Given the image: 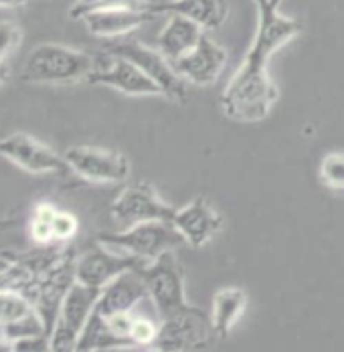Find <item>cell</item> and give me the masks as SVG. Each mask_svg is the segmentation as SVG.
I'll return each instance as SVG.
<instances>
[{"label":"cell","instance_id":"cell-18","mask_svg":"<svg viewBox=\"0 0 344 352\" xmlns=\"http://www.w3.org/2000/svg\"><path fill=\"white\" fill-rule=\"evenodd\" d=\"M154 14H182L195 21L203 31H217L229 16L227 0H172V2H148Z\"/></svg>","mask_w":344,"mask_h":352},{"label":"cell","instance_id":"cell-26","mask_svg":"<svg viewBox=\"0 0 344 352\" xmlns=\"http://www.w3.org/2000/svg\"><path fill=\"white\" fill-rule=\"evenodd\" d=\"M79 229V221L73 212L57 211L55 219H53V235L55 241H69L71 237H75Z\"/></svg>","mask_w":344,"mask_h":352},{"label":"cell","instance_id":"cell-24","mask_svg":"<svg viewBox=\"0 0 344 352\" xmlns=\"http://www.w3.org/2000/svg\"><path fill=\"white\" fill-rule=\"evenodd\" d=\"M158 332H160V320L154 322L146 316H134L132 330H130V340L134 346H154Z\"/></svg>","mask_w":344,"mask_h":352},{"label":"cell","instance_id":"cell-1","mask_svg":"<svg viewBox=\"0 0 344 352\" xmlns=\"http://www.w3.org/2000/svg\"><path fill=\"white\" fill-rule=\"evenodd\" d=\"M96 65V57L67 45L43 43L29 53L21 79L33 85H69L85 81Z\"/></svg>","mask_w":344,"mask_h":352},{"label":"cell","instance_id":"cell-32","mask_svg":"<svg viewBox=\"0 0 344 352\" xmlns=\"http://www.w3.org/2000/svg\"><path fill=\"white\" fill-rule=\"evenodd\" d=\"M144 2H148V0H144Z\"/></svg>","mask_w":344,"mask_h":352},{"label":"cell","instance_id":"cell-15","mask_svg":"<svg viewBox=\"0 0 344 352\" xmlns=\"http://www.w3.org/2000/svg\"><path fill=\"white\" fill-rule=\"evenodd\" d=\"M172 65L184 81L199 87H206L217 83L219 77L223 75L227 65V51L211 36L203 35L199 45L191 53H186Z\"/></svg>","mask_w":344,"mask_h":352},{"label":"cell","instance_id":"cell-20","mask_svg":"<svg viewBox=\"0 0 344 352\" xmlns=\"http://www.w3.org/2000/svg\"><path fill=\"white\" fill-rule=\"evenodd\" d=\"M247 308V294L241 287H223L213 298V328L217 338H227Z\"/></svg>","mask_w":344,"mask_h":352},{"label":"cell","instance_id":"cell-22","mask_svg":"<svg viewBox=\"0 0 344 352\" xmlns=\"http://www.w3.org/2000/svg\"><path fill=\"white\" fill-rule=\"evenodd\" d=\"M318 176H320V182L328 190L344 195V150L343 152H328L320 160Z\"/></svg>","mask_w":344,"mask_h":352},{"label":"cell","instance_id":"cell-8","mask_svg":"<svg viewBox=\"0 0 344 352\" xmlns=\"http://www.w3.org/2000/svg\"><path fill=\"white\" fill-rule=\"evenodd\" d=\"M213 320L205 310L189 304L176 314L160 320V332L154 342L156 351L184 352L206 349L215 340Z\"/></svg>","mask_w":344,"mask_h":352},{"label":"cell","instance_id":"cell-2","mask_svg":"<svg viewBox=\"0 0 344 352\" xmlns=\"http://www.w3.org/2000/svg\"><path fill=\"white\" fill-rule=\"evenodd\" d=\"M279 98L270 71H247L239 67L221 96L223 113L241 124H255L270 116Z\"/></svg>","mask_w":344,"mask_h":352},{"label":"cell","instance_id":"cell-19","mask_svg":"<svg viewBox=\"0 0 344 352\" xmlns=\"http://www.w3.org/2000/svg\"><path fill=\"white\" fill-rule=\"evenodd\" d=\"M203 35V29L195 21L182 14H169V23L158 35V51L171 63H174L186 53H191L199 45Z\"/></svg>","mask_w":344,"mask_h":352},{"label":"cell","instance_id":"cell-7","mask_svg":"<svg viewBox=\"0 0 344 352\" xmlns=\"http://www.w3.org/2000/svg\"><path fill=\"white\" fill-rule=\"evenodd\" d=\"M103 51L130 59L136 67H140L160 87V91L166 100H171L174 104H184V100H186L184 79L176 73L174 65L158 49H150L140 41L122 36V38H111V43H107L103 47Z\"/></svg>","mask_w":344,"mask_h":352},{"label":"cell","instance_id":"cell-17","mask_svg":"<svg viewBox=\"0 0 344 352\" xmlns=\"http://www.w3.org/2000/svg\"><path fill=\"white\" fill-rule=\"evenodd\" d=\"M150 298L146 282L140 274V267L128 270L114 278L105 287H102L100 300L96 304V312L100 316H111L118 312H132L142 300Z\"/></svg>","mask_w":344,"mask_h":352},{"label":"cell","instance_id":"cell-14","mask_svg":"<svg viewBox=\"0 0 344 352\" xmlns=\"http://www.w3.org/2000/svg\"><path fill=\"white\" fill-rule=\"evenodd\" d=\"M171 223L182 235L186 245L201 249L217 237L223 227V217L205 197H197L184 207L176 209Z\"/></svg>","mask_w":344,"mask_h":352},{"label":"cell","instance_id":"cell-27","mask_svg":"<svg viewBox=\"0 0 344 352\" xmlns=\"http://www.w3.org/2000/svg\"><path fill=\"white\" fill-rule=\"evenodd\" d=\"M10 351H51L49 346V336H31V338H23L10 344Z\"/></svg>","mask_w":344,"mask_h":352},{"label":"cell","instance_id":"cell-13","mask_svg":"<svg viewBox=\"0 0 344 352\" xmlns=\"http://www.w3.org/2000/svg\"><path fill=\"white\" fill-rule=\"evenodd\" d=\"M142 265H144V261L134 255L118 253L109 247L98 243V247L89 249L75 263V280L89 285V287L102 289L120 274H124L128 270H136Z\"/></svg>","mask_w":344,"mask_h":352},{"label":"cell","instance_id":"cell-21","mask_svg":"<svg viewBox=\"0 0 344 352\" xmlns=\"http://www.w3.org/2000/svg\"><path fill=\"white\" fill-rule=\"evenodd\" d=\"M57 207H53L51 203H39L34 207L31 221H29V233L33 237L34 243L39 245H47L51 241H55L53 235V219L57 214Z\"/></svg>","mask_w":344,"mask_h":352},{"label":"cell","instance_id":"cell-30","mask_svg":"<svg viewBox=\"0 0 344 352\" xmlns=\"http://www.w3.org/2000/svg\"><path fill=\"white\" fill-rule=\"evenodd\" d=\"M8 77H10V73L6 69V65L4 63H0V85L4 83V81H8Z\"/></svg>","mask_w":344,"mask_h":352},{"label":"cell","instance_id":"cell-5","mask_svg":"<svg viewBox=\"0 0 344 352\" xmlns=\"http://www.w3.org/2000/svg\"><path fill=\"white\" fill-rule=\"evenodd\" d=\"M100 294H102V289L89 287V285L77 282V280L69 283L65 294H63L59 312H57V320L49 332L51 351H75L79 334L94 314L96 304L100 300Z\"/></svg>","mask_w":344,"mask_h":352},{"label":"cell","instance_id":"cell-29","mask_svg":"<svg viewBox=\"0 0 344 352\" xmlns=\"http://www.w3.org/2000/svg\"><path fill=\"white\" fill-rule=\"evenodd\" d=\"M27 4V0H0V8H19Z\"/></svg>","mask_w":344,"mask_h":352},{"label":"cell","instance_id":"cell-11","mask_svg":"<svg viewBox=\"0 0 344 352\" xmlns=\"http://www.w3.org/2000/svg\"><path fill=\"white\" fill-rule=\"evenodd\" d=\"M85 83L105 85L126 96H162L160 87L130 59L107 51L96 57V65Z\"/></svg>","mask_w":344,"mask_h":352},{"label":"cell","instance_id":"cell-4","mask_svg":"<svg viewBox=\"0 0 344 352\" xmlns=\"http://www.w3.org/2000/svg\"><path fill=\"white\" fill-rule=\"evenodd\" d=\"M98 243L118 253L134 255L144 263H150L162 253L174 251L176 247L182 245L184 239L171 221H146L118 233H102L98 235Z\"/></svg>","mask_w":344,"mask_h":352},{"label":"cell","instance_id":"cell-9","mask_svg":"<svg viewBox=\"0 0 344 352\" xmlns=\"http://www.w3.org/2000/svg\"><path fill=\"white\" fill-rule=\"evenodd\" d=\"M109 212L122 229H128L146 221H172L176 207L169 205L150 182H138L118 195Z\"/></svg>","mask_w":344,"mask_h":352},{"label":"cell","instance_id":"cell-10","mask_svg":"<svg viewBox=\"0 0 344 352\" xmlns=\"http://www.w3.org/2000/svg\"><path fill=\"white\" fill-rule=\"evenodd\" d=\"M69 170L96 184H116L130 176V160L116 150L96 146H71L63 154Z\"/></svg>","mask_w":344,"mask_h":352},{"label":"cell","instance_id":"cell-6","mask_svg":"<svg viewBox=\"0 0 344 352\" xmlns=\"http://www.w3.org/2000/svg\"><path fill=\"white\" fill-rule=\"evenodd\" d=\"M140 274L146 282L148 296L154 304L158 320L172 316L191 304L186 300L184 270L178 263L174 251H166L158 259L144 263L140 267Z\"/></svg>","mask_w":344,"mask_h":352},{"label":"cell","instance_id":"cell-16","mask_svg":"<svg viewBox=\"0 0 344 352\" xmlns=\"http://www.w3.org/2000/svg\"><path fill=\"white\" fill-rule=\"evenodd\" d=\"M156 14L144 8L134 6H100L85 12L79 21H83L85 29L94 36L100 38H122L136 31L146 21L154 19Z\"/></svg>","mask_w":344,"mask_h":352},{"label":"cell","instance_id":"cell-28","mask_svg":"<svg viewBox=\"0 0 344 352\" xmlns=\"http://www.w3.org/2000/svg\"><path fill=\"white\" fill-rule=\"evenodd\" d=\"M102 2L103 0H75L73 8L69 10V16H71V19H81L85 12H89V10H94V8L102 6Z\"/></svg>","mask_w":344,"mask_h":352},{"label":"cell","instance_id":"cell-23","mask_svg":"<svg viewBox=\"0 0 344 352\" xmlns=\"http://www.w3.org/2000/svg\"><path fill=\"white\" fill-rule=\"evenodd\" d=\"M34 308L27 302L25 296L10 292V289H2L0 292V326L12 324L21 318L29 316Z\"/></svg>","mask_w":344,"mask_h":352},{"label":"cell","instance_id":"cell-12","mask_svg":"<svg viewBox=\"0 0 344 352\" xmlns=\"http://www.w3.org/2000/svg\"><path fill=\"white\" fill-rule=\"evenodd\" d=\"M0 156L31 175H49L69 170L63 156L55 154L53 148L39 142L25 132H14L0 140Z\"/></svg>","mask_w":344,"mask_h":352},{"label":"cell","instance_id":"cell-3","mask_svg":"<svg viewBox=\"0 0 344 352\" xmlns=\"http://www.w3.org/2000/svg\"><path fill=\"white\" fill-rule=\"evenodd\" d=\"M257 4V31L241 67L247 71H268L274 53L300 35L302 25L279 12L281 0H255Z\"/></svg>","mask_w":344,"mask_h":352},{"label":"cell","instance_id":"cell-31","mask_svg":"<svg viewBox=\"0 0 344 352\" xmlns=\"http://www.w3.org/2000/svg\"><path fill=\"white\" fill-rule=\"evenodd\" d=\"M154 2H172V0H154Z\"/></svg>","mask_w":344,"mask_h":352},{"label":"cell","instance_id":"cell-25","mask_svg":"<svg viewBox=\"0 0 344 352\" xmlns=\"http://www.w3.org/2000/svg\"><path fill=\"white\" fill-rule=\"evenodd\" d=\"M21 38H23V31L19 25L10 21H0V63H4V59L17 51Z\"/></svg>","mask_w":344,"mask_h":352}]
</instances>
